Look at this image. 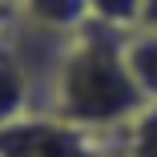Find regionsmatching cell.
Instances as JSON below:
<instances>
[{"mask_svg":"<svg viewBox=\"0 0 157 157\" xmlns=\"http://www.w3.org/2000/svg\"><path fill=\"white\" fill-rule=\"evenodd\" d=\"M12 8H16V4H12ZM12 8H0V24H4V16H8V12H12Z\"/></svg>","mask_w":157,"mask_h":157,"instance_id":"cell-9","label":"cell"},{"mask_svg":"<svg viewBox=\"0 0 157 157\" xmlns=\"http://www.w3.org/2000/svg\"><path fill=\"white\" fill-rule=\"evenodd\" d=\"M125 65H129L145 101H157V28H133L125 36Z\"/></svg>","mask_w":157,"mask_h":157,"instance_id":"cell-4","label":"cell"},{"mask_svg":"<svg viewBox=\"0 0 157 157\" xmlns=\"http://www.w3.org/2000/svg\"><path fill=\"white\" fill-rule=\"evenodd\" d=\"M33 113V93H28V81L20 77V69L0 52V129L20 117Z\"/></svg>","mask_w":157,"mask_h":157,"instance_id":"cell-5","label":"cell"},{"mask_svg":"<svg viewBox=\"0 0 157 157\" xmlns=\"http://www.w3.org/2000/svg\"><path fill=\"white\" fill-rule=\"evenodd\" d=\"M141 28H157V0H141Z\"/></svg>","mask_w":157,"mask_h":157,"instance_id":"cell-8","label":"cell"},{"mask_svg":"<svg viewBox=\"0 0 157 157\" xmlns=\"http://www.w3.org/2000/svg\"><path fill=\"white\" fill-rule=\"evenodd\" d=\"M121 129H125V145H121L125 157H157V101H149Z\"/></svg>","mask_w":157,"mask_h":157,"instance_id":"cell-6","label":"cell"},{"mask_svg":"<svg viewBox=\"0 0 157 157\" xmlns=\"http://www.w3.org/2000/svg\"><path fill=\"white\" fill-rule=\"evenodd\" d=\"M97 129L69 125L52 113H28L0 129V157H105Z\"/></svg>","mask_w":157,"mask_h":157,"instance_id":"cell-2","label":"cell"},{"mask_svg":"<svg viewBox=\"0 0 157 157\" xmlns=\"http://www.w3.org/2000/svg\"><path fill=\"white\" fill-rule=\"evenodd\" d=\"M12 4H16V0H0V8H12Z\"/></svg>","mask_w":157,"mask_h":157,"instance_id":"cell-10","label":"cell"},{"mask_svg":"<svg viewBox=\"0 0 157 157\" xmlns=\"http://www.w3.org/2000/svg\"><path fill=\"white\" fill-rule=\"evenodd\" d=\"M105 157H125V153H105Z\"/></svg>","mask_w":157,"mask_h":157,"instance_id":"cell-11","label":"cell"},{"mask_svg":"<svg viewBox=\"0 0 157 157\" xmlns=\"http://www.w3.org/2000/svg\"><path fill=\"white\" fill-rule=\"evenodd\" d=\"M16 12L52 28V33H81L93 20L89 0H16Z\"/></svg>","mask_w":157,"mask_h":157,"instance_id":"cell-3","label":"cell"},{"mask_svg":"<svg viewBox=\"0 0 157 157\" xmlns=\"http://www.w3.org/2000/svg\"><path fill=\"white\" fill-rule=\"evenodd\" d=\"M89 8H93V20L113 24L121 33L141 28V0H89Z\"/></svg>","mask_w":157,"mask_h":157,"instance_id":"cell-7","label":"cell"},{"mask_svg":"<svg viewBox=\"0 0 157 157\" xmlns=\"http://www.w3.org/2000/svg\"><path fill=\"white\" fill-rule=\"evenodd\" d=\"M125 36L129 33L101 20H89L73 36V48L56 81L52 117L101 133V129L129 125L149 105L125 65Z\"/></svg>","mask_w":157,"mask_h":157,"instance_id":"cell-1","label":"cell"}]
</instances>
